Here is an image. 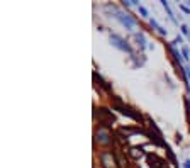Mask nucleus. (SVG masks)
<instances>
[{
  "label": "nucleus",
  "mask_w": 190,
  "mask_h": 168,
  "mask_svg": "<svg viewBox=\"0 0 190 168\" xmlns=\"http://www.w3.org/2000/svg\"><path fill=\"white\" fill-rule=\"evenodd\" d=\"M182 43H183V38H182V36H177V38L170 43V48H175V44H182Z\"/></svg>",
  "instance_id": "nucleus-13"
},
{
  "label": "nucleus",
  "mask_w": 190,
  "mask_h": 168,
  "mask_svg": "<svg viewBox=\"0 0 190 168\" xmlns=\"http://www.w3.org/2000/svg\"><path fill=\"white\" fill-rule=\"evenodd\" d=\"M183 168H190V160H185V161H183Z\"/></svg>",
  "instance_id": "nucleus-18"
},
{
  "label": "nucleus",
  "mask_w": 190,
  "mask_h": 168,
  "mask_svg": "<svg viewBox=\"0 0 190 168\" xmlns=\"http://www.w3.org/2000/svg\"><path fill=\"white\" fill-rule=\"evenodd\" d=\"M180 29H182V32H183V34H185V36H188V38H190V29H188V26H187V24H182V26H180Z\"/></svg>",
  "instance_id": "nucleus-14"
},
{
  "label": "nucleus",
  "mask_w": 190,
  "mask_h": 168,
  "mask_svg": "<svg viewBox=\"0 0 190 168\" xmlns=\"http://www.w3.org/2000/svg\"><path fill=\"white\" fill-rule=\"evenodd\" d=\"M110 44L116 46L117 49H121V51H126V53H129V54H133V46H131L122 36L114 34V32H112V34H110Z\"/></svg>",
  "instance_id": "nucleus-2"
},
{
  "label": "nucleus",
  "mask_w": 190,
  "mask_h": 168,
  "mask_svg": "<svg viewBox=\"0 0 190 168\" xmlns=\"http://www.w3.org/2000/svg\"><path fill=\"white\" fill-rule=\"evenodd\" d=\"M134 39L138 41V46L141 48V49L148 48V44H146V38H144V34H142V32H136V34H134Z\"/></svg>",
  "instance_id": "nucleus-9"
},
{
  "label": "nucleus",
  "mask_w": 190,
  "mask_h": 168,
  "mask_svg": "<svg viewBox=\"0 0 190 168\" xmlns=\"http://www.w3.org/2000/svg\"><path fill=\"white\" fill-rule=\"evenodd\" d=\"M170 51H172V56H173V60H175V65L180 66V68H183V66H182V63H183L185 60L180 56V51H177L175 48H170Z\"/></svg>",
  "instance_id": "nucleus-8"
},
{
  "label": "nucleus",
  "mask_w": 190,
  "mask_h": 168,
  "mask_svg": "<svg viewBox=\"0 0 190 168\" xmlns=\"http://www.w3.org/2000/svg\"><path fill=\"white\" fill-rule=\"evenodd\" d=\"M114 109H116V110H119L121 114H124V116H127V117H131V119H134V121L141 122V114H136V112H133V109L126 107V105H121V104H116V105H114Z\"/></svg>",
  "instance_id": "nucleus-5"
},
{
  "label": "nucleus",
  "mask_w": 190,
  "mask_h": 168,
  "mask_svg": "<svg viewBox=\"0 0 190 168\" xmlns=\"http://www.w3.org/2000/svg\"><path fill=\"white\" fill-rule=\"evenodd\" d=\"M187 7H188V9H190V2H187Z\"/></svg>",
  "instance_id": "nucleus-19"
},
{
  "label": "nucleus",
  "mask_w": 190,
  "mask_h": 168,
  "mask_svg": "<svg viewBox=\"0 0 190 168\" xmlns=\"http://www.w3.org/2000/svg\"><path fill=\"white\" fill-rule=\"evenodd\" d=\"M100 165H102V168H119L117 158L112 151H102L100 153Z\"/></svg>",
  "instance_id": "nucleus-3"
},
{
  "label": "nucleus",
  "mask_w": 190,
  "mask_h": 168,
  "mask_svg": "<svg viewBox=\"0 0 190 168\" xmlns=\"http://www.w3.org/2000/svg\"><path fill=\"white\" fill-rule=\"evenodd\" d=\"M131 5H133V2H131V0H124V2H122V7H124V9H129Z\"/></svg>",
  "instance_id": "nucleus-16"
},
{
  "label": "nucleus",
  "mask_w": 190,
  "mask_h": 168,
  "mask_svg": "<svg viewBox=\"0 0 190 168\" xmlns=\"http://www.w3.org/2000/svg\"><path fill=\"white\" fill-rule=\"evenodd\" d=\"M180 9L183 10V12H185V14H190V9H188V7H187V5H182V4H180Z\"/></svg>",
  "instance_id": "nucleus-17"
},
{
  "label": "nucleus",
  "mask_w": 190,
  "mask_h": 168,
  "mask_svg": "<svg viewBox=\"0 0 190 168\" xmlns=\"http://www.w3.org/2000/svg\"><path fill=\"white\" fill-rule=\"evenodd\" d=\"M183 73H185L187 80H188V85H190V66H185V68H183Z\"/></svg>",
  "instance_id": "nucleus-15"
},
{
  "label": "nucleus",
  "mask_w": 190,
  "mask_h": 168,
  "mask_svg": "<svg viewBox=\"0 0 190 168\" xmlns=\"http://www.w3.org/2000/svg\"><path fill=\"white\" fill-rule=\"evenodd\" d=\"M93 78H95V80H97V82L100 83V87H102V88H104V90H107V92L110 90V87L107 85V82H105V80H104V78H102V77H100V75L93 73Z\"/></svg>",
  "instance_id": "nucleus-10"
},
{
  "label": "nucleus",
  "mask_w": 190,
  "mask_h": 168,
  "mask_svg": "<svg viewBox=\"0 0 190 168\" xmlns=\"http://www.w3.org/2000/svg\"><path fill=\"white\" fill-rule=\"evenodd\" d=\"M161 5H163V9L166 10V15L170 17V21L173 22V24H178L177 22V19H175V15H173V12H172V7H170V4L166 2V0H161Z\"/></svg>",
  "instance_id": "nucleus-7"
},
{
  "label": "nucleus",
  "mask_w": 190,
  "mask_h": 168,
  "mask_svg": "<svg viewBox=\"0 0 190 168\" xmlns=\"http://www.w3.org/2000/svg\"><path fill=\"white\" fill-rule=\"evenodd\" d=\"M95 141L99 143V144H109V143L112 141V134L107 127H99V129L95 131Z\"/></svg>",
  "instance_id": "nucleus-4"
},
{
  "label": "nucleus",
  "mask_w": 190,
  "mask_h": 168,
  "mask_svg": "<svg viewBox=\"0 0 190 168\" xmlns=\"http://www.w3.org/2000/svg\"><path fill=\"white\" fill-rule=\"evenodd\" d=\"M149 24H151V27H153V29H155L160 36H166V34H168V31H166V29H163V27H161L160 24L156 22V19H149Z\"/></svg>",
  "instance_id": "nucleus-6"
},
{
  "label": "nucleus",
  "mask_w": 190,
  "mask_h": 168,
  "mask_svg": "<svg viewBox=\"0 0 190 168\" xmlns=\"http://www.w3.org/2000/svg\"><path fill=\"white\" fill-rule=\"evenodd\" d=\"M182 58H183L185 61H188V60H190V51H188V48H187V46L182 48Z\"/></svg>",
  "instance_id": "nucleus-11"
},
{
  "label": "nucleus",
  "mask_w": 190,
  "mask_h": 168,
  "mask_svg": "<svg viewBox=\"0 0 190 168\" xmlns=\"http://www.w3.org/2000/svg\"><path fill=\"white\" fill-rule=\"evenodd\" d=\"M114 17L121 22L126 29H129V31H133L134 27H136V24H138V22H136V19H133L129 14L121 12V10H117V9H114Z\"/></svg>",
  "instance_id": "nucleus-1"
},
{
  "label": "nucleus",
  "mask_w": 190,
  "mask_h": 168,
  "mask_svg": "<svg viewBox=\"0 0 190 168\" xmlns=\"http://www.w3.org/2000/svg\"><path fill=\"white\" fill-rule=\"evenodd\" d=\"M138 10H139V14H141V17H144V19L149 17V14H148V9H146V7H142V5H138Z\"/></svg>",
  "instance_id": "nucleus-12"
}]
</instances>
